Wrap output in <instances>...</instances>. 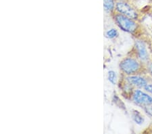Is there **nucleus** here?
<instances>
[{
	"mask_svg": "<svg viewBox=\"0 0 152 134\" xmlns=\"http://www.w3.org/2000/svg\"><path fill=\"white\" fill-rule=\"evenodd\" d=\"M115 21L119 28L125 32L133 33L137 28V24L133 19L122 14H118L115 16Z\"/></svg>",
	"mask_w": 152,
	"mask_h": 134,
	"instance_id": "1",
	"label": "nucleus"
},
{
	"mask_svg": "<svg viewBox=\"0 0 152 134\" xmlns=\"http://www.w3.org/2000/svg\"><path fill=\"white\" fill-rule=\"evenodd\" d=\"M120 68L125 74L131 75L138 72V70L140 69V64L135 59L126 58L122 60L120 63Z\"/></svg>",
	"mask_w": 152,
	"mask_h": 134,
	"instance_id": "2",
	"label": "nucleus"
},
{
	"mask_svg": "<svg viewBox=\"0 0 152 134\" xmlns=\"http://www.w3.org/2000/svg\"><path fill=\"white\" fill-rule=\"evenodd\" d=\"M133 100L137 104L140 106H147L152 104V97L140 89L134 90Z\"/></svg>",
	"mask_w": 152,
	"mask_h": 134,
	"instance_id": "3",
	"label": "nucleus"
},
{
	"mask_svg": "<svg viewBox=\"0 0 152 134\" xmlns=\"http://www.w3.org/2000/svg\"><path fill=\"white\" fill-rule=\"evenodd\" d=\"M116 8L117 11L120 14H123V15L133 19V20H135V19L137 18V17H138V14L137 13V12L130 5L126 3V2H118L116 4Z\"/></svg>",
	"mask_w": 152,
	"mask_h": 134,
	"instance_id": "4",
	"label": "nucleus"
},
{
	"mask_svg": "<svg viewBox=\"0 0 152 134\" xmlns=\"http://www.w3.org/2000/svg\"><path fill=\"white\" fill-rule=\"evenodd\" d=\"M135 48L137 51V53H138L139 59L143 61V62L148 61L149 59V53L148 50H147L146 45L145 44L143 41L140 40L136 41Z\"/></svg>",
	"mask_w": 152,
	"mask_h": 134,
	"instance_id": "5",
	"label": "nucleus"
},
{
	"mask_svg": "<svg viewBox=\"0 0 152 134\" xmlns=\"http://www.w3.org/2000/svg\"><path fill=\"white\" fill-rule=\"evenodd\" d=\"M126 81L130 85L137 87H144L148 84L146 79L140 76H129L126 78Z\"/></svg>",
	"mask_w": 152,
	"mask_h": 134,
	"instance_id": "6",
	"label": "nucleus"
},
{
	"mask_svg": "<svg viewBox=\"0 0 152 134\" xmlns=\"http://www.w3.org/2000/svg\"><path fill=\"white\" fill-rule=\"evenodd\" d=\"M132 117H133V121L135 122L136 123L139 124V125H141V124L143 123L144 121L143 117L142 116L140 113L137 111H134L133 112V113H132Z\"/></svg>",
	"mask_w": 152,
	"mask_h": 134,
	"instance_id": "7",
	"label": "nucleus"
},
{
	"mask_svg": "<svg viewBox=\"0 0 152 134\" xmlns=\"http://www.w3.org/2000/svg\"><path fill=\"white\" fill-rule=\"evenodd\" d=\"M104 10L107 12H112L114 9V0H104Z\"/></svg>",
	"mask_w": 152,
	"mask_h": 134,
	"instance_id": "8",
	"label": "nucleus"
},
{
	"mask_svg": "<svg viewBox=\"0 0 152 134\" xmlns=\"http://www.w3.org/2000/svg\"><path fill=\"white\" fill-rule=\"evenodd\" d=\"M107 79H108L109 81L113 85L116 83L117 81V76L116 72L113 70H110L108 72V75H107Z\"/></svg>",
	"mask_w": 152,
	"mask_h": 134,
	"instance_id": "9",
	"label": "nucleus"
},
{
	"mask_svg": "<svg viewBox=\"0 0 152 134\" xmlns=\"http://www.w3.org/2000/svg\"><path fill=\"white\" fill-rule=\"evenodd\" d=\"M118 35V31L116 29H110V30L107 31L106 32V36L110 39H113V38L116 37Z\"/></svg>",
	"mask_w": 152,
	"mask_h": 134,
	"instance_id": "10",
	"label": "nucleus"
},
{
	"mask_svg": "<svg viewBox=\"0 0 152 134\" xmlns=\"http://www.w3.org/2000/svg\"><path fill=\"white\" fill-rule=\"evenodd\" d=\"M144 109L147 114H148L149 115H150V116H152V106L151 105L145 106Z\"/></svg>",
	"mask_w": 152,
	"mask_h": 134,
	"instance_id": "11",
	"label": "nucleus"
},
{
	"mask_svg": "<svg viewBox=\"0 0 152 134\" xmlns=\"http://www.w3.org/2000/svg\"><path fill=\"white\" fill-rule=\"evenodd\" d=\"M144 89H145V91L149 92V93L152 94V84H147L144 87Z\"/></svg>",
	"mask_w": 152,
	"mask_h": 134,
	"instance_id": "12",
	"label": "nucleus"
},
{
	"mask_svg": "<svg viewBox=\"0 0 152 134\" xmlns=\"http://www.w3.org/2000/svg\"><path fill=\"white\" fill-rule=\"evenodd\" d=\"M148 70L150 74L152 75V62L149 63L148 65Z\"/></svg>",
	"mask_w": 152,
	"mask_h": 134,
	"instance_id": "13",
	"label": "nucleus"
}]
</instances>
